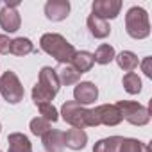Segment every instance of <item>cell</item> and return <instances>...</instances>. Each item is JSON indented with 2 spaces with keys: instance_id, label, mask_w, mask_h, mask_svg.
Wrapping results in <instances>:
<instances>
[{
  "instance_id": "obj_1",
  "label": "cell",
  "mask_w": 152,
  "mask_h": 152,
  "mask_svg": "<svg viewBox=\"0 0 152 152\" xmlns=\"http://www.w3.org/2000/svg\"><path fill=\"white\" fill-rule=\"evenodd\" d=\"M59 79H57V72L50 66L41 68L39 72V81L32 90V99L36 102V106L39 104H50V100L56 97V93L59 91Z\"/></svg>"
},
{
  "instance_id": "obj_2",
  "label": "cell",
  "mask_w": 152,
  "mask_h": 152,
  "mask_svg": "<svg viewBox=\"0 0 152 152\" xmlns=\"http://www.w3.org/2000/svg\"><path fill=\"white\" fill-rule=\"evenodd\" d=\"M41 48L50 54L57 63H63V64H68L72 61V57L75 56V48L61 36V34H43L41 36Z\"/></svg>"
},
{
  "instance_id": "obj_3",
  "label": "cell",
  "mask_w": 152,
  "mask_h": 152,
  "mask_svg": "<svg viewBox=\"0 0 152 152\" xmlns=\"http://www.w3.org/2000/svg\"><path fill=\"white\" fill-rule=\"evenodd\" d=\"M125 27L131 38L141 39L150 34V25H148V15L141 7H131L125 16Z\"/></svg>"
},
{
  "instance_id": "obj_4",
  "label": "cell",
  "mask_w": 152,
  "mask_h": 152,
  "mask_svg": "<svg viewBox=\"0 0 152 152\" xmlns=\"http://www.w3.org/2000/svg\"><path fill=\"white\" fill-rule=\"evenodd\" d=\"M0 93L9 104H18L23 99V86L20 84V79L16 73L7 70L2 77H0Z\"/></svg>"
},
{
  "instance_id": "obj_5",
  "label": "cell",
  "mask_w": 152,
  "mask_h": 152,
  "mask_svg": "<svg viewBox=\"0 0 152 152\" xmlns=\"http://www.w3.org/2000/svg\"><path fill=\"white\" fill-rule=\"evenodd\" d=\"M116 107L122 113V118H125L127 122H131L132 125H145L150 120V113L145 106L138 104V102H127L122 100L116 104Z\"/></svg>"
},
{
  "instance_id": "obj_6",
  "label": "cell",
  "mask_w": 152,
  "mask_h": 152,
  "mask_svg": "<svg viewBox=\"0 0 152 152\" xmlns=\"http://www.w3.org/2000/svg\"><path fill=\"white\" fill-rule=\"evenodd\" d=\"M63 118L70 125H73L75 129L88 127V109H84L81 104H77L75 100L63 104Z\"/></svg>"
},
{
  "instance_id": "obj_7",
  "label": "cell",
  "mask_w": 152,
  "mask_h": 152,
  "mask_svg": "<svg viewBox=\"0 0 152 152\" xmlns=\"http://www.w3.org/2000/svg\"><path fill=\"white\" fill-rule=\"evenodd\" d=\"M91 115H93V124L95 125H118L122 122V113L116 106H111V104H104V106H99L95 109H91Z\"/></svg>"
},
{
  "instance_id": "obj_8",
  "label": "cell",
  "mask_w": 152,
  "mask_h": 152,
  "mask_svg": "<svg viewBox=\"0 0 152 152\" xmlns=\"http://www.w3.org/2000/svg\"><path fill=\"white\" fill-rule=\"evenodd\" d=\"M18 4H6L0 11V27L6 32H15L20 29V15L16 11Z\"/></svg>"
},
{
  "instance_id": "obj_9",
  "label": "cell",
  "mask_w": 152,
  "mask_h": 152,
  "mask_svg": "<svg viewBox=\"0 0 152 152\" xmlns=\"http://www.w3.org/2000/svg\"><path fill=\"white\" fill-rule=\"evenodd\" d=\"M122 2L120 0H97L93 2L91 9H93V16L106 20V18H115L120 13Z\"/></svg>"
},
{
  "instance_id": "obj_10",
  "label": "cell",
  "mask_w": 152,
  "mask_h": 152,
  "mask_svg": "<svg viewBox=\"0 0 152 152\" xmlns=\"http://www.w3.org/2000/svg\"><path fill=\"white\" fill-rule=\"evenodd\" d=\"M73 97H75V102L77 104H91L97 100L99 97V90L93 83H81L75 86L73 90Z\"/></svg>"
},
{
  "instance_id": "obj_11",
  "label": "cell",
  "mask_w": 152,
  "mask_h": 152,
  "mask_svg": "<svg viewBox=\"0 0 152 152\" xmlns=\"http://www.w3.org/2000/svg\"><path fill=\"white\" fill-rule=\"evenodd\" d=\"M70 13V4L66 0H50L45 6V15L48 20L52 22H59V20H64Z\"/></svg>"
},
{
  "instance_id": "obj_12",
  "label": "cell",
  "mask_w": 152,
  "mask_h": 152,
  "mask_svg": "<svg viewBox=\"0 0 152 152\" xmlns=\"http://www.w3.org/2000/svg\"><path fill=\"white\" fill-rule=\"evenodd\" d=\"M86 141H88V136H86V132L83 129H75L73 127V129H68L64 132V145L68 148H72V150H81V148H84Z\"/></svg>"
},
{
  "instance_id": "obj_13",
  "label": "cell",
  "mask_w": 152,
  "mask_h": 152,
  "mask_svg": "<svg viewBox=\"0 0 152 152\" xmlns=\"http://www.w3.org/2000/svg\"><path fill=\"white\" fill-rule=\"evenodd\" d=\"M43 147L48 152H63L64 147V132L63 131H48L43 134Z\"/></svg>"
},
{
  "instance_id": "obj_14",
  "label": "cell",
  "mask_w": 152,
  "mask_h": 152,
  "mask_svg": "<svg viewBox=\"0 0 152 152\" xmlns=\"http://www.w3.org/2000/svg\"><path fill=\"white\" fill-rule=\"evenodd\" d=\"M72 68L77 72V73H84V72H90L91 66H93V54L90 52H75V56L72 57Z\"/></svg>"
},
{
  "instance_id": "obj_15",
  "label": "cell",
  "mask_w": 152,
  "mask_h": 152,
  "mask_svg": "<svg viewBox=\"0 0 152 152\" xmlns=\"http://www.w3.org/2000/svg\"><path fill=\"white\" fill-rule=\"evenodd\" d=\"M9 143V152H32L31 141L27 136H23L22 132H13L7 138Z\"/></svg>"
},
{
  "instance_id": "obj_16",
  "label": "cell",
  "mask_w": 152,
  "mask_h": 152,
  "mask_svg": "<svg viewBox=\"0 0 152 152\" xmlns=\"http://www.w3.org/2000/svg\"><path fill=\"white\" fill-rule=\"evenodd\" d=\"M88 29L95 38H106L111 32V27L107 25V22L100 20V18H97L93 15H90V18H88Z\"/></svg>"
},
{
  "instance_id": "obj_17",
  "label": "cell",
  "mask_w": 152,
  "mask_h": 152,
  "mask_svg": "<svg viewBox=\"0 0 152 152\" xmlns=\"http://www.w3.org/2000/svg\"><path fill=\"white\" fill-rule=\"evenodd\" d=\"M32 50H34V47H32V43H31L29 38H16V39L11 41V47H9V52L15 54V56H18V57L27 56Z\"/></svg>"
},
{
  "instance_id": "obj_18",
  "label": "cell",
  "mask_w": 152,
  "mask_h": 152,
  "mask_svg": "<svg viewBox=\"0 0 152 152\" xmlns=\"http://www.w3.org/2000/svg\"><path fill=\"white\" fill-rule=\"evenodd\" d=\"M122 140L120 136H111V138H106V140H100L93 152H118L120 150V145H122Z\"/></svg>"
},
{
  "instance_id": "obj_19",
  "label": "cell",
  "mask_w": 152,
  "mask_h": 152,
  "mask_svg": "<svg viewBox=\"0 0 152 152\" xmlns=\"http://www.w3.org/2000/svg\"><path fill=\"white\" fill-rule=\"evenodd\" d=\"M115 59H116L118 66H120L122 70H125L127 73H129V72H132V70L138 66V57H136L132 52H129V50H125V52H122V54L115 56Z\"/></svg>"
},
{
  "instance_id": "obj_20",
  "label": "cell",
  "mask_w": 152,
  "mask_h": 152,
  "mask_svg": "<svg viewBox=\"0 0 152 152\" xmlns=\"http://www.w3.org/2000/svg\"><path fill=\"white\" fill-rule=\"evenodd\" d=\"M122 83H124L125 91L131 93V95H136V93H140V90H141V81H140V77H138V73H134V72L125 73Z\"/></svg>"
},
{
  "instance_id": "obj_21",
  "label": "cell",
  "mask_w": 152,
  "mask_h": 152,
  "mask_svg": "<svg viewBox=\"0 0 152 152\" xmlns=\"http://www.w3.org/2000/svg\"><path fill=\"white\" fill-rule=\"evenodd\" d=\"M115 59V48L111 45H100L93 56V61L99 64H107Z\"/></svg>"
},
{
  "instance_id": "obj_22",
  "label": "cell",
  "mask_w": 152,
  "mask_h": 152,
  "mask_svg": "<svg viewBox=\"0 0 152 152\" xmlns=\"http://www.w3.org/2000/svg\"><path fill=\"white\" fill-rule=\"evenodd\" d=\"M57 72V79L61 84H73V83H77L79 77H81V73H77L72 66H63L61 70H56Z\"/></svg>"
},
{
  "instance_id": "obj_23",
  "label": "cell",
  "mask_w": 152,
  "mask_h": 152,
  "mask_svg": "<svg viewBox=\"0 0 152 152\" xmlns=\"http://www.w3.org/2000/svg\"><path fill=\"white\" fill-rule=\"evenodd\" d=\"M118 152H150V148H148V145H143V143L138 141V140L124 138Z\"/></svg>"
},
{
  "instance_id": "obj_24",
  "label": "cell",
  "mask_w": 152,
  "mask_h": 152,
  "mask_svg": "<svg viewBox=\"0 0 152 152\" xmlns=\"http://www.w3.org/2000/svg\"><path fill=\"white\" fill-rule=\"evenodd\" d=\"M31 131L36 136H43V134H47L50 131V122H47L41 116L39 118H34V120H31Z\"/></svg>"
},
{
  "instance_id": "obj_25",
  "label": "cell",
  "mask_w": 152,
  "mask_h": 152,
  "mask_svg": "<svg viewBox=\"0 0 152 152\" xmlns=\"http://www.w3.org/2000/svg\"><path fill=\"white\" fill-rule=\"evenodd\" d=\"M38 109H39L41 118H45L47 122H56L57 120V111H56L54 106H50V104H39Z\"/></svg>"
},
{
  "instance_id": "obj_26",
  "label": "cell",
  "mask_w": 152,
  "mask_h": 152,
  "mask_svg": "<svg viewBox=\"0 0 152 152\" xmlns=\"http://www.w3.org/2000/svg\"><path fill=\"white\" fill-rule=\"evenodd\" d=\"M9 47H11V39L6 34H0V54H9Z\"/></svg>"
},
{
  "instance_id": "obj_27",
  "label": "cell",
  "mask_w": 152,
  "mask_h": 152,
  "mask_svg": "<svg viewBox=\"0 0 152 152\" xmlns=\"http://www.w3.org/2000/svg\"><path fill=\"white\" fill-rule=\"evenodd\" d=\"M150 63H152V59H150V57H145V59H143V63H141V68H143V72H145V75H147V77H150V75H152Z\"/></svg>"
}]
</instances>
